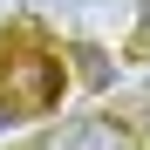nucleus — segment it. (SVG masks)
<instances>
[{
    "label": "nucleus",
    "mask_w": 150,
    "mask_h": 150,
    "mask_svg": "<svg viewBox=\"0 0 150 150\" xmlns=\"http://www.w3.org/2000/svg\"><path fill=\"white\" fill-rule=\"evenodd\" d=\"M41 150H137V130H123L116 116H68L41 137Z\"/></svg>",
    "instance_id": "1"
},
{
    "label": "nucleus",
    "mask_w": 150,
    "mask_h": 150,
    "mask_svg": "<svg viewBox=\"0 0 150 150\" xmlns=\"http://www.w3.org/2000/svg\"><path fill=\"white\" fill-rule=\"evenodd\" d=\"M137 34H143V41H150V0H143V21H137Z\"/></svg>",
    "instance_id": "2"
}]
</instances>
